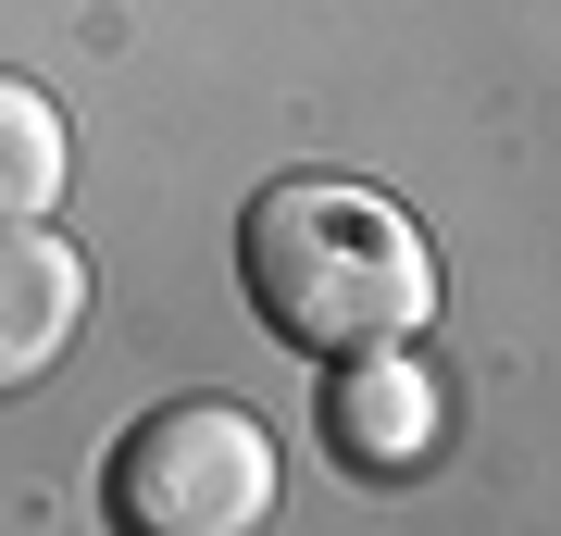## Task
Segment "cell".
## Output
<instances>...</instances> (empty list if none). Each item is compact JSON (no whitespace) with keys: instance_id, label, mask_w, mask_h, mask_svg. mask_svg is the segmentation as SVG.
<instances>
[{"instance_id":"277c9868","label":"cell","mask_w":561,"mask_h":536,"mask_svg":"<svg viewBox=\"0 0 561 536\" xmlns=\"http://www.w3.org/2000/svg\"><path fill=\"white\" fill-rule=\"evenodd\" d=\"M437 375H424V350H350L337 387H324V437L337 461H375V475H412L424 449H437Z\"/></svg>"},{"instance_id":"6da1fadb","label":"cell","mask_w":561,"mask_h":536,"mask_svg":"<svg viewBox=\"0 0 561 536\" xmlns=\"http://www.w3.org/2000/svg\"><path fill=\"white\" fill-rule=\"evenodd\" d=\"M238 287L287 350H412L437 324V250L387 187L362 175H275L238 213Z\"/></svg>"},{"instance_id":"3957f363","label":"cell","mask_w":561,"mask_h":536,"mask_svg":"<svg viewBox=\"0 0 561 536\" xmlns=\"http://www.w3.org/2000/svg\"><path fill=\"white\" fill-rule=\"evenodd\" d=\"M88 338V250L62 225H0V399L50 387Z\"/></svg>"},{"instance_id":"7a4b0ae2","label":"cell","mask_w":561,"mask_h":536,"mask_svg":"<svg viewBox=\"0 0 561 536\" xmlns=\"http://www.w3.org/2000/svg\"><path fill=\"white\" fill-rule=\"evenodd\" d=\"M275 424L238 399H162L113 437L101 512L113 536H262L275 524Z\"/></svg>"},{"instance_id":"5b68a950","label":"cell","mask_w":561,"mask_h":536,"mask_svg":"<svg viewBox=\"0 0 561 536\" xmlns=\"http://www.w3.org/2000/svg\"><path fill=\"white\" fill-rule=\"evenodd\" d=\"M76 175V125L38 76H0V225H50Z\"/></svg>"}]
</instances>
